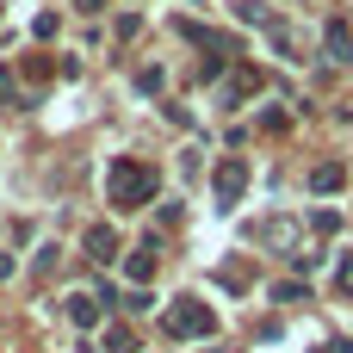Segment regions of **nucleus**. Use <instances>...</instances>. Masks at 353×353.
Returning <instances> with one entry per match:
<instances>
[{"label":"nucleus","mask_w":353,"mask_h":353,"mask_svg":"<svg viewBox=\"0 0 353 353\" xmlns=\"http://www.w3.org/2000/svg\"><path fill=\"white\" fill-rule=\"evenodd\" d=\"M105 192H112V211H143V205L155 199V168H149V161L118 155V168H112V180H105Z\"/></svg>","instance_id":"1"},{"label":"nucleus","mask_w":353,"mask_h":353,"mask_svg":"<svg viewBox=\"0 0 353 353\" xmlns=\"http://www.w3.org/2000/svg\"><path fill=\"white\" fill-rule=\"evenodd\" d=\"M205 335H217V310L199 304V298H174V310H168V341H205Z\"/></svg>","instance_id":"2"},{"label":"nucleus","mask_w":353,"mask_h":353,"mask_svg":"<svg viewBox=\"0 0 353 353\" xmlns=\"http://www.w3.org/2000/svg\"><path fill=\"white\" fill-rule=\"evenodd\" d=\"M242 186H248V161H242V155L217 161V174H211V192H217V205H223V211L242 199Z\"/></svg>","instance_id":"3"},{"label":"nucleus","mask_w":353,"mask_h":353,"mask_svg":"<svg viewBox=\"0 0 353 353\" xmlns=\"http://www.w3.org/2000/svg\"><path fill=\"white\" fill-rule=\"evenodd\" d=\"M81 248H87L93 261H118V230H112V223H93V230L81 236Z\"/></svg>","instance_id":"4"},{"label":"nucleus","mask_w":353,"mask_h":353,"mask_svg":"<svg viewBox=\"0 0 353 353\" xmlns=\"http://www.w3.org/2000/svg\"><path fill=\"white\" fill-rule=\"evenodd\" d=\"M124 273H130L137 285H149V279H155V248H137V254L124 261Z\"/></svg>","instance_id":"5"},{"label":"nucleus","mask_w":353,"mask_h":353,"mask_svg":"<svg viewBox=\"0 0 353 353\" xmlns=\"http://www.w3.org/2000/svg\"><path fill=\"white\" fill-rule=\"evenodd\" d=\"M341 180H347V174H341V161H329V168H316V174H310V186H316V192H335Z\"/></svg>","instance_id":"6"},{"label":"nucleus","mask_w":353,"mask_h":353,"mask_svg":"<svg viewBox=\"0 0 353 353\" xmlns=\"http://www.w3.org/2000/svg\"><path fill=\"white\" fill-rule=\"evenodd\" d=\"M68 316H74L81 329H93V323H99V304H93V298H68Z\"/></svg>","instance_id":"7"},{"label":"nucleus","mask_w":353,"mask_h":353,"mask_svg":"<svg viewBox=\"0 0 353 353\" xmlns=\"http://www.w3.org/2000/svg\"><path fill=\"white\" fill-rule=\"evenodd\" d=\"M329 56H341V62L353 56V31L347 25H329Z\"/></svg>","instance_id":"8"},{"label":"nucleus","mask_w":353,"mask_h":353,"mask_svg":"<svg viewBox=\"0 0 353 353\" xmlns=\"http://www.w3.org/2000/svg\"><path fill=\"white\" fill-rule=\"evenodd\" d=\"M105 353H137V335L112 323V329H105Z\"/></svg>","instance_id":"9"},{"label":"nucleus","mask_w":353,"mask_h":353,"mask_svg":"<svg viewBox=\"0 0 353 353\" xmlns=\"http://www.w3.org/2000/svg\"><path fill=\"white\" fill-rule=\"evenodd\" d=\"M50 74H56V62H43V56H31V62H25V81H37V87H43Z\"/></svg>","instance_id":"10"},{"label":"nucleus","mask_w":353,"mask_h":353,"mask_svg":"<svg viewBox=\"0 0 353 353\" xmlns=\"http://www.w3.org/2000/svg\"><path fill=\"white\" fill-rule=\"evenodd\" d=\"M341 292H347V298H353V254H347V261H341Z\"/></svg>","instance_id":"11"},{"label":"nucleus","mask_w":353,"mask_h":353,"mask_svg":"<svg viewBox=\"0 0 353 353\" xmlns=\"http://www.w3.org/2000/svg\"><path fill=\"white\" fill-rule=\"evenodd\" d=\"M6 93H12V68H0V99H6Z\"/></svg>","instance_id":"12"},{"label":"nucleus","mask_w":353,"mask_h":353,"mask_svg":"<svg viewBox=\"0 0 353 353\" xmlns=\"http://www.w3.org/2000/svg\"><path fill=\"white\" fill-rule=\"evenodd\" d=\"M99 6H105V0H74V12H99Z\"/></svg>","instance_id":"13"},{"label":"nucleus","mask_w":353,"mask_h":353,"mask_svg":"<svg viewBox=\"0 0 353 353\" xmlns=\"http://www.w3.org/2000/svg\"><path fill=\"white\" fill-rule=\"evenodd\" d=\"M6 273H12V261H6V254H0V279H6Z\"/></svg>","instance_id":"14"}]
</instances>
